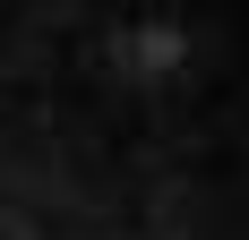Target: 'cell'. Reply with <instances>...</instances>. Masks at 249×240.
I'll return each mask as SVG.
<instances>
[{
    "label": "cell",
    "instance_id": "1",
    "mask_svg": "<svg viewBox=\"0 0 249 240\" xmlns=\"http://www.w3.org/2000/svg\"><path fill=\"white\" fill-rule=\"evenodd\" d=\"M0 240H249V0H0Z\"/></svg>",
    "mask_w": 249,
    "mask_h": 240
}]
</instances>
